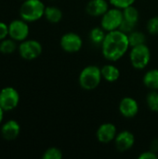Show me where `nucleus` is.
<instances>
[{
  "label": "nucleus",
  "mask_w": 158,
  "mask_h": 159,
  "mask_svg": "<svg viewBox=\"0 0 158 159\" xmlns=\"http://www.w3.org/2000/svg\"><path fill=\"white\" fill-rule=\"evenodd\" d=\"M130 48L129 36L121 30L107 32L102 44V53L109 61L120 60Z\"/></svg>",
  "instance_id": "obj_1"
},
{
  "label": "nucleus",
  "mask_w": 158,
  "mask_h": 159,
  "mask_svg": "<svg viewBox=\"0 0 158 159\" xmlns=\"http://www.w3.org/2000/svg\"><path fill=\"white\" fill-rule=\"evenodd\" d=\"M102 79V75L101 68L96 65H88L80 72L78 82L83 89L92 90L100 85Z\"/></svg>",
  "instance_id": "obj_2"
},
{
  "label": "nucleus",
  "mask_w": 158,
  "mask_h": 159,
  "mask_svg": "<svg viewBox=\"0 0 158 159\" xmlns=\"http://www.w3.org/2000/svg\"><path fill=\"white\" fill-rule=\"evenodd\" d=\"M45 9L41 0H24L20 8V16L25 21H35L44 16Z\"/></svg>",
  "instance_id": "obj_3"
},
{
  "label": "nucleus",
  "mask_w": 158,
  "mask_h": 159,
  "mask_svg": "<svg viewBox=\"0 0 158 159\" xmlns=\"http://www.w3.org/2000/svg\"><path fill=\"white\" fill-rule=\"evenodd\" d=\"M131 65L137 70H142L147 67L151 61V51L146 44L132 47L129 52Z\"/></svg>",
  "instance_id": "obj_4"
},
{
  "label": "nucleus",
  "mask_w": 158,
  "mask_h": 159,
  "mask_svg": "<svg viewBox=\"0 0 158 159\" xmlns=\"http://www.w3.org/2000/svg\"><path fill=\"white\" fill-rule=\"evenodd\" d=\"M123 10L118 7L109 8L101 19V26L106 31L111 32L118 30L123 21Z\"/></svg>",
  "instance_id": "obj_5"
},
{
  "label": "nucleus",
  "mask_w": 158,
  "mask_h": 159,
  "mask_svg": "<svg viewBox=\"0 0 158 159\" xmlns=\"http://www.w3.org/2000/svg\"><path fill=\"white\" fill-rule=\"evenodd\" d=\"M122 10H123L124 19H123V21H122V24H121L119 30H121L122 32H124L128 34L130 32L135 30V26L137 25V23L139 21L140 14H139L138 9L133 5L127 7L123 8Z\"/></svg>",
  "instance_id": "obj_6"
},
{
  "label": "nucleus",
  "mask_w": 158,
  "mask_h": 159,
  "mask_svg": "<svg viewBox=\"0 0 158 159\" xmlns=\"http://www.w3.org/2000/svg\"><path fill=\"white\" fill-rule=\"evenodd\" d=\"M19 52L24 60H34L42 53V46L36 40H23L19 47Z\"/></svg>",
  "instance_id": "obj_7"
},
{
  "label": "nucleus",
  "mask_w": 158,
  "mask_h": 159,
  "mask_svg": "<svg viewBox=\"0 0 158 159\" xmlns=\"http://www.w3.org/2000/svg\"><path fill=\"white\" fill-rule=\"evenodd\" d=\"M20 102L19 92L11 88H4L0 91V106L4 111H11L18 106Z\"/></svg>",
  "instance_id": "obj_8"
},
{
  "label": "nucleus",
  "mask_w": 158,
  "mask_h": 159,
  "mask_svg": "<svg viewBox=\"0 0 158 159\" xmlns=\"http://www.w3.org/2000/svg\"><path fill=\"white\" fill-rule=\"evenodd\" d=\"M60 44L64 51L68 53H74L81 49L83 46V40L79 34L70 32L61 36Z\"/></svg>",
  "instance_id": "obj_9"
},
{
  "label": "nucleus",
  "mask_w": 158,
  "mask_h": 159,
  "mask_svg": "<svg viewBox=\"0 0 158 159\" xmlns=\"http://www.w3.org/2000/svg\"><path fill=\"white\" fill-rule=\"evenodd\" d=\"M29 34V26L23 20H15L8 25V35L15 41H23Z\"/></svg>",
  "instance_id": "obj_10"
},
{
  "label": "nucleus",
  "mask_w": 158,
  "mask_h": 159,
  "mask_svg": "<svg viewBox=\"0 0 158 159\" xmlns=\"http://www.w3.org/2000/svg\"><path fill=\"white\" fill-rule=\"evenodd\" d=\"M115 143L117 151L123 153L133 147L135 143V137L132 132L129 130H123L116 134Z\"/></svg>",
  "instance_id": "obj_11"
},
{
  "label": "nucleus",
  "mask_w": 158,
  "mask_h": 159,
  "mask_svg": "<svg viewBox=\"0 0 158 159\" xmlns=\"http://www.w3.org/2000/svg\"><path fill=\"white\" fill-rule=\"evenodd\" d=\"M116 128L112 123H103L102 124L96 132V137L98 141L102 143H109L115 141L116 137Z\"/></svg>",
  "instance_id": "obj_12"
},
{
  "label": "nucleus",
  "mask_w": 158,
  "mask_h": 159,
  "mask_svg": "<svg viewBox=\"0 0 158 159\" xmlns=\"http://www.w3.org/2000/svg\"><path fill=\"white\" fill-rule=\"evenodd\" d=\"M119 112L126 118L135 117L139 112V104L135 99L131 97H125L120 101Z\"/></svg>",
  "instance_id": "obj_13"
},
{
  "label": "nucleus",
  "mask_w": 158,
  "mask_h": 159,
  "mask_svg": "<svg viewBox=\"0 0 158 159\" xmlns=\"http://www.w3.org/2000/svg\"><path fill=\"white\" fill-rule=\"evenodd\" d=\"M109 9L106 0H90L86 6V11L92 17H102Z\"/></svg>",
  "instance_id": "obj_14"
},
{
  "label": "nucleus",
  "mask_w": 158,
  "mask_h": 159,
  "mask_svg": "<svg viewBox=\"0 0 158 159\" xmlns=\"http://www.w3.org/2000/svg\"><path fill=\"white\" fill-rule=\"evenodd\" d=\"M20 131V127L19 123L15 120H9L6 122L1 129L2 137L7 141L15 140L19 136Z\"/></svg>",
  "instance_id": "obj_15"
},
{
  "label": "nucleus",
  "mask_w": 158,
  "mask_h": 159,
  "mask_svg": "<svg viewBox=\"0 0 158 159\" xmlns=\"http://www.w3.org/2000/svg\"><path fill=\"white\" fill-rule=\"evenodd\" d=\"M101 70L102 78L107 82H115L120 77V71L114 64H105Z\"/></svg>",
  "instance_id": "obj_16"
},
{
  "label": "nucleus",
  "mask_w": 158,
  "mask_h": 159,
  "mask_svg": "<svg viewBox=\"0 0 158 159\" xmlns=\"http://www.w3.org/2000/svg\"><path fill=\"white\" fill-rule=\"evenodd\" d=\"M144 86L152 90L158 89V69H151L144 74L142 78Z\"/></svg>",
  "instance_id": "obj_17"
},
{
  "label": "nucleus",
  "mask_w": 158,
  "mask_h": 159,
  "mask_svg": "<svg viewBox=\"0 0 158 159\" xmlns=\"http://www.w3.org/2000/svg\"><path fill=\"white\" fill-rule=\"evenodd\" d=\"M44 16L51 23H58L62 19V12L57 7H46Z\"/></svg>",
  "instance_id": "obj_18"
},
{
  "label": "nucleus",
  "mask_w": 158,
  "mask_h": 159,
  "mask_svg": "<svg viewBox=\"0 0 158 159\" xmlns=\"http://www.w3.org/2000/svg\"><path fill=\"white\" fill-rule=\"evenodd\" d=\"M106 34H107V32L102 26L101 27H94L91 29V31L89 33V38L93 44L102 46L104 38H105Z\"/></svg>",
  "instance_id": "obj_19"
},
{
  "label": "nucleus",
  "mask_w": 158,
  "mask_h": 159,
  "mask_svg": "<svg viewBox=\"0 0 158 159\" xmlns=\"http://www.w3.org/2000/svg\"><path fill=\"white\" fill-rule=\"evenodd\" d=\"M128 36H129V41L130 48L145 44L146 36H145V34L143 33H142L140 31H135L134 30V31L130 32L129 34H128Z\"/></svg>",
  "instance_id": "obj_20"
},
{
  "label": "nucleus",
  "mask_w": 158,
  "mask_h": 159,
  "mask_svg": "<svg viewBox=\"0 0 158 159\" xmlns=\"http://www.w3.org/2000/svg\"><path fill=\"white\" fill-rule=\"evenodd\" d=\"M16 49L15 40L11 39H3L0 43V52L3 54H10Z\"/></svg>",
  "instance_id": "obj_21"
},
{
  "label": "nucleus",
  "mask_w": 158,
  "mask_h": 159,
  "mask_svg": "<svg viewBox=\"0 0 158 159\" xmlns=\"http://www.w3.org/2000/svg\"><path fill=\"white\" fill-rule=\"evenodd\" d=\"M146 102L150 110L153 112H158V92L152 90L146 96Z\"/></svg>",
  "instance_id": "obj_22"
},
{
  "label": "nucleus",
  "mask_w": 158,
  "mask_h": 159,
  "mask_svg": "<svg viewBox=\"0 0 158 159\" xmlns=\"http://www.w3.org/2000/svg\"><path fill=\"white\" fill-rule=\"evenodd\" d=\"M43 159H61L62 158V153L59 148L56 147H50L48 149H47L43 156Z\"/></svg>",
  "instance_id": "obj_23"
},
{
  "label": "nucleus",
  "mask_w": 158,
  "mask_h": 159,
  "mask_svg": "<svg viewBox=\"0 0 158 159\" xmlns=\"http://www.w3.org/2000/svg\"><path fill=\"white\" fill-rule=\"evenodd\" d=\"M146 28L149 34L153 35L158 34V16H155L148 20Z\"/></svg>",
  "instance_id": "obj_24"
},
{
  "label": "nucleus",
  "mask_w": 158,
  "mask_h": 159,
  "mask_svg": "<svg viewBox=\"0 0 158 159\" xmlns=\"http://www.w3.org/2000/svg\"><path fill=\"white\" fill-rule=\"evenodd\" d=\"M136 0H109V2L115 7L118 8H125L127 7H129L135 3Z\"/></svg>",
  "instance_id": "obj_25"
},
{
  "label": "nucleus",
  "mask_w": 158,
  "mask_h": 159,
  "mask_svg": "<svg viewBox=\"0 0 158 159\" xmlns=\"http://www.w3.org/2000/svg\"><path fill=\"white\" fill-rule=\"evenodd\" d=\"M139 159H158L157 154L154 151H146L139 156Z\"/></svg>",
  "instance_id": "obj_26"
},
{
  "label": "nucleus",
  "mask_w": 158,
  "mask_h": 159,
  "mask_svg": "<svg viewBox=\"0 0 158 159\" xmlns=\"http://www.w3.org/2000/svg\"><path fill=\"white\" fill-rule=\"evenodd\" d=\"M8 35V25L0 21V41L5 39Z\"/></svg>",
  "instance_id": "obj_27"
},
{
  "label": "nucleus",
  "mask_w": 158,
  "mask_h": 159,
  "mask_svg": "<svg viewBox=\"0 0 158 159\" xmlns=\"http://www.w3.org/2000/svg\"><path fill=\"white\" fill-rule=\"evenodd\" d=\"M3 116H4V110L2 109V107L0 106V124L3 120Z\"/></svg>",
  "instance_id": "obj_28"
}]
</instances>
